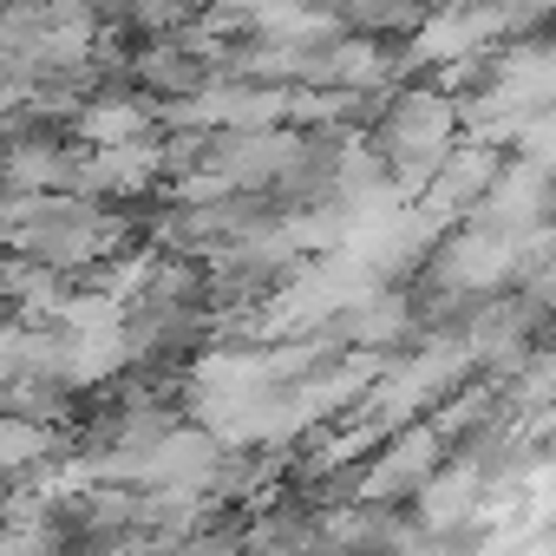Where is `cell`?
<instances>
[{"label":"cell","mask_w":556,"mask_h":556,"mask_svg":"<svg viewBox=\"0 0 556 556\" xmlns=\"http://www.w3.org/2000/svg\"><path fill=\"white\" fill-rule=\"evenodd\" d=\"M426 484V478H419ZM478 465H458V471H445V478H432L426 491H419V517L426 523H465L471 510H478Z\"/></svg>","instance_id":"6"},{"label":"cell","mask_w":556,"mask_h":556,"mask_svg":"<svg viewBox=\"0 0 556 556\" xmlns=\"http://www.w3.org/2000/svg\"><path fill=\"white\" fill-rule=\"evenodd\" d=\"M53 452V432L47 426H34L27 413H14V419H0V471H21V465H40Z\"/></svg>","instance_id":"9"},{"label":"cell","mask_w":556,"mask_h":556,"mask_svg":"<svg viewBox=\"0 0 556 556\" xmlns=\"http://www.w3.org/2000/svg\"><path fill=\"white\" fill-rule=\"evenodd\" d=\"M144 105L138 99H99V105H86L79 118H73V131L86 138V144H125V138H144Z\"/></svg>","instance_id":"7"},{"label":"cell","mask_w":556,"mask_h":556,"mask_svg":"<svg viewBox=\"0 0 556 556\" xmlns=\"http://www.w3.org/2000/svg\"><path fill=\"white\" fill-rule=\"evenodd\" d=\"M439 465V426H413V432H400L387 452H380V465L367 471V484H361V497L374 504V497H393V491H413L426 471Z\"/></svg>","instance_id":"5"},{"label":"cell","mask_w":556,"mask_h":556,"mask_svg":"<svg viewBox=\"0 0 556 556\" xmlns=\"http://www.w3.org/2000/svg\"><path fill=\"white\" fill-rule=\"evenodd\" d=\"M491 170H497V144H478V138H465L458 151L445 144V157L432 164V177H426V216L432 223H445V216H458V210H471L478 203V190L491 184Z\"/></svg>","instance_id":"2"},{"label":"cell","mask_w":556,"mask_h":556,"mask_svg":"<svg viewBox=\"0 0 556 556\" xmlns=\"http://www.w3.org/2000/svg\"><path fill=\"white\" fill-rule=\"evenodd\" d=\"M66 177H73V157H66L60 144H34V138H27V144L8 151V184H14V190H60Z\"/></svg>","instance_id":"8"},{"label":"cell","mask_w":556,"mask_h":556,"mask_svg":"<svg viewBox=\"0 0 556 556\" xmlns=\"http://www.w3.org/2000/svg\"><path fill=\"white\" fill-rule=\"evenodd\" d=\"M504 275H517V242L497 236V229H465L439 249V282L452 295H484Z\"/></svg>","instance_id":"1"},{"label":"cell","mask_w":556,"mask_h":556,"mask_svg":"<svg viewBox=\"0 0 556 556\" xmlns=\"http://www.w3.org/2000/svg\"><path fill=\"white\" fill-rule=\"evenodd\" d=\"M138 73H144V79H157V86H197V73H190L177 53H144V60H138Z\"/></svg>","instance_id":"10"},{"label":"cell","mask_w":556,"mask_h":556,"mask_svg":"<svg viewBox=\"0 0 556 556\" xmlns=\"http://www.w3.org/2000/svg\"><path fill=\"white\" fill-rule=\"evenodd\" d=\"M497 34H510L504 14L491 8V0H478V8H458V14L426 21V34L413 40V60H426V66H452V60H465V53H484Z\"/></svg>","instance_id":"3"},{"label":"cell","mask_w":556,"mask_h":556,"mask_svg":"<svg viewBox=\"0 0 556 556\" xmlns=\"http://www.w3.org/2000/svg\"><path fill=\"white\" fill-rule=\"evenodd\" d=\"M157 170H164V151L144 144V138H125V144H92V164L73 157L66 184H79V190H144Z\"/></svg>","instance_id":"4"}]
</instances>
